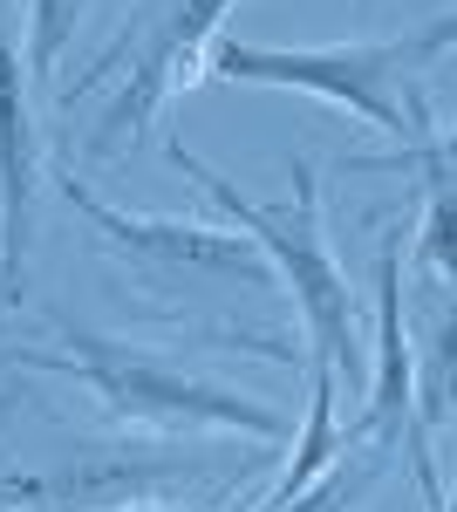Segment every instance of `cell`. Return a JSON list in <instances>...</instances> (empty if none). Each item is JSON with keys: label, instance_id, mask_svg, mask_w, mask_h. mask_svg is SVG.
<instances>
[{"label": "cell", "instance_id": "2e32d148", "mask_svg": "<svg viewBox=\"0 0 457 512\" xmlns=\"http://www.w3.org/2000/svg\"><path fill=\"white\" fill-rule=\"evenodd\" d=\"M110 512H219V492L212 499H185V506H110Z\"/></svg>", "mask_w": 457, "mask_h": 512}, {"label": "cell", "instance_id": "e0dca14e", "mask_svg": "<svg viewBox=\"0 0 457 512\" xmlns=\"http://www.w3.org/2000/svg\"><path fill=\"white\" fill-rule=\"evenodd\" d=\"M444 512H457V492H444Z\"/></svg>", "mask_w": 457, "mask_h": 512}, {"label": "cell", "instance_id": "8992f818", "mask_svg": "<svg viewBox=\"0 0 457 512\" xmlns=\"http://www.w3.org/2000/svg\"><path fill=\"white\" fill-rule=\"evenodd\" d=\"M55 192H62V205H69L76 219H89V233L103 239L110 253H123L130 267H157V274H253V267H260V246L246 233L198 226V219H164V212H116L110 198H96L69 164L55 171Z\"/></svg>", "mask_w": 457, "mask_h": 512}, {"label": "cell", "instance_id": "5b68a950", "mask_svg": "<svg viewBox=\"0 0 457 512\" xmlns=\"http://www.w3.org/2000/svg\"><path fill=\"white\" fill-rule=\"evenodd\" d=\"M410 301H403V239H382L376 246V355H369V403L362 417L348 424V444L382 437V444H403L410 478H417L423 506L444 512V472H437V444L417 424V342H410Z\"/></svg>", "mask_w": 457, "mask_h": 512}, {"label": "cell", "instance_id": "5bb4252c", "mask_svg": "<svg viewBox=\"0 0 457 512\" xmlns=\"http://www.w3.org/2000/svg\"><path fill=\"white\" fill-rule=\"evenodd\" d=\"M451 41H457V7L437 14V21H423V28H410V35H396V48H403V62L417 69V62H430V55H444Z\"/></svg>", "mask_w": 457, "mask_h": 512}, {"label": "cell", "instance_id": "52a82bcc", "mask_svg": "<svg viewBox=\"0 0 457 512\" xmlns=\"http://www.w3.org/2000/svg\"><path fill=\"white\" fill-rule=\"evenodd\" d=\"M28 41L14 35V7L0 0V308H21L28 246H35L41 144L28 117Z\"/></svg>", "mask_w": 457, "mask_h": 512}, {"label": "cell", "instance_id": "8fae6325", "mask_svg": "<svg viewBox=\"0 0 457 512\" xmlns=\"http://www.w3.org/2000/svg\"><path fill=\"white\" fill-rule=\"evenodd\" d=\"M342 171H403V178H417L423 192H457V123L451 130H430L417 144H396L382 158H348Z\"/></svg>", "mask_w": 457, "mask_h": 512}, {"label": "cell", "instance_id": "ba28073f", "mask_svg": "<svg viewBox=\"0 0 457 512\" xmlns=\"http://www.w3.org/2000/svg\"><path fill=\"white\" fill-rule=\"evenodd\" d=\"M335 383H342V376H335L328 362H314V396H307V424H301V437H294V458H287V472L273 478V492L253 512H280L287 499H301L307 485H314V478L348 451L342 424H335Z\"/></svg>", "mask_w": 457, "mask_h": 512}, {"label": "cell", "instance_id": "6da1fadb", "mask_svg": "<svg viewBox=\"0 0 457 512\" xmlns=\"http://www.w3.org/2000/svg\"><path fill=\"white\" fill-rule=\"evenodd\" d=\"M164 158L185 171L191 185H205V198L226 212L239 233L260 246V260H273L280 287L294 294L301 308V328H307V349L314 362H328L335 376H362V349H355V287H348L342 260L328 246V219H321V171L307 158L287 164V205H260V198H239L226 171H212L205 158H191L185 144L171 137Z\"/></svg>", "mask_w": 457, "mask_h": 512}, {"label": "cell", "instance_id": "4fadbf2b", "mask_svg": "<svg viewBox=\"0 0 457 512\" xmlns=\"http://www.w3.org/2000/svg\"><path fill=\"white\" fill-rule=\"evenodd\" d=\"M89 0H28V76L55 82V62L69 55Z\"/></svg>", "mask_w": 457, "mask_h": 512}, {"label": "cell", "instance_id": "30bf717a", "mask_svg": "<svg viewBox=\"0 0 457 512\" xmlns=\"http://www.w3.org/2000/svg\"><path fill=\"white\" fill-rule=\"evenodd\" d=\"M403 458V444H382V437H362V444H348L342 458L328 465V472L307 485L301 499H287L280 512H348V506H362L369 499V485H376L389 465Z\"/></svg>", "mask_w": 457, "mask_h": 512}, {"label": "cell", "instance_id": "277c9868", "mask_svg": "<svg viewBox=\"0 0 457 512\" xmlns=\"http://www.w3.org/2000/svg\"><path fill=\"white\" fill-rule=\"evenodd\" d=\"M205 82H246V89H301L321 96L348 117H362L369 130L417 144L437 123L423 110V96L410 89V62L396 41H328V48H280V41H212Z\"/></svg>", "mask_w": 457, "mask_h": 512}, {"label": "cell", "instance_id": "9a60e30c", "mask_svg": "<svg viewBox=\"0 0 457 512\" xmlns=\"http://www.w3.org/2000/svg\"><path fill=\"white\" fill-rule=\"evenodd\" d=\"M41 499H48V478H35V472L0 478V512H28V506H41Z\"/></svg>", "mask_w": 457, "mask_h": 512}, {"label": "cell", "instance_id": "7a4b0ae2", "mask_svg": "<svg viewBox=\"0 0 457 512\" xmlns=\"http://www.w3.org/2000/svg\"><path fill=\"white\" fill-rule=\"evenodd\" d=\"M28 369H48V376H69L96 396L110 417L137 424V431H178V437H260V444H287V417L273 410L267 396L226 390L212 376H191L164 355L137 349V342H116V335H96V328H76L62 321V349H14Z\"/></svg>", "mask_w": 457, "mask_h": 512}, {"label": "cell", "instance_id": "7c38bea8", "mask_svg": "<svg viewBox=\"0 0 457 512\" xmlns=\"http://www.w3.org/2000/svg\"><path fill=\"white\" fill-rule=\"evenodd\" d=\"M410 260H417L423 280H444V287L457 280V192H423Z\"/></svg>", "mask_w": 457, "mask_h": 512}, {"label": "cell", "instance_id": "9c48e42d", "mask_svg": "<svg viewBox=\"0 0 457 512\" xmlns=\"http://www.w3.org/2000/svg\"><path fill=\"white\" fill-rule=\"evenodd\" d=\"M457 417V280L444 287V308L430 321V335H423L417 349V424L423 437L437 431V424H451Z\"/></svg>", "mask_w": 457, "mask_h": 512}, {"label": "cell", "instance_id": "3957f363", "mask_svg": "<svg viewBox=\"0 0 457 512\" xmlns=\"http://www.w3.org/2000/svg\"><path fill=\"white\" fill-rule=\"evenodd\" d=\"M239 0H137V14L123 21V35L82 69L76 82H55V103H76L89 89H110V110L89 130V158H123L144 144V130L164 117V103L205 82L212 62V41Z\"/></svg>", "mask_w": 457, "mask_h": 512}]
</instances>
